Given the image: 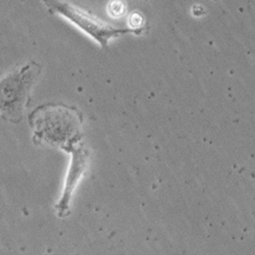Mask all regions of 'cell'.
Returning a JSON list of instances; mask_svg holds the SVG:
<instances>
[{
    "mask_svg": "<svg viewBox=\"0 0 255 255\" xmlns=\"http://www.w3.org/2000/svg\"><path fill=\"white\" fill-rule=\"evenodd\" d=\"M41 72L36 62H30L9 74L1 81V116L4 121L19 123L23 112L30 103V91Z\"/></svg>",
    "mask_w": 255,
    "mask_h": 255,
    "instance_id": "7a4b0ae2",
    "label": "cell"
},
{
    "mask_svg": "<svg viewBox=\"0 0 255 255\" xmlns=\"http://www.w3.org/2000/svg\"><path fill=\"white\" fill-rule=\"evenodd\" d=\"M144 18L139 12H132L129 16V25L132 29H142Z\"/></svg>",
    "mask_w": 255,
    "mask_h": 255,
    "instance_id": "8992f818",
    "label": "cell"
},
{
    "mask_svg": "<svg viewBox=\"0 0 255 255\" xmlns=\"http://www.w3.org/2000/svg\"><path fill=\"white\" fill-rule=\"evenodd\" d=\"M82 114L73 106L49 103L41 105L29 117L34 143H45L70 152L81 139Z\"/></svg>",
    "mask_w": 255,
    "mask_h": 255,
    "instance_id": "6da1fadb",
    "label": "cell"
},
{
    "mask_svg": "<svg viewBox=\"0 0 255 255\" xmlns=\"http://www.w3.org/2000/svg\"><path fill=\"white\" fill-rule=\"evenodd\" d=\"M72 153V161L69 168V173L65 182V188L60 200L55 205V209L57 211V216L60 219L67 218L70 215V201L74 190L84 174L85 169L87 167L88 161V151L85 149L83 146L73 147L71 151Z\"/></svg>",
    "mask_w": 255,
    "mask_h": 255,
    "instance_id": "277c9868",
    "label": "cell"
},
{
    "mask_svg": "<svg viewBox=\"0 0 255 255\" xmlns=\"http://www.w3.org/2000/svg\"><path fill=\"white\" fill-rule=\"evenodd\" d=\"M51 13H59L67 17L73 24L79 27L82 31L87 33L93 39H95L99 45L103 48L108 47L109 41L113 37H117L123 34L133 33L140 35L143 33L142 29H121L111 26L110 24L102 22L97 17L81 10L80 8L66 2L62 0H43Z\"/></svg>",
    "mask_w": 255,
    "mask_h": 255,
    "instance_id": "3957f363",
    "label": "cell"
},
{
    "mask_svg": "<svg viewBox=\"0 0 255 255\" xmlns=\"http://www.w3.org/2000/svg\"><path fill=\"white\" fill-rule=\"evenodd\" d=\"M108 11L110 15L115 18L122 17L125 15L127 11L126 3L123 1V0H112V1L109 3Z\"/></svg>",
    "mask_w": 255,
    "mask_h": 255,
    "instance_id": "5b68a950",
    "label": "cell"
}]
</instances>
